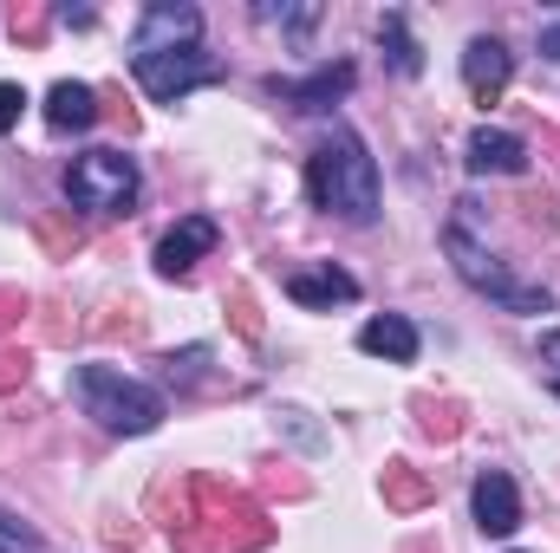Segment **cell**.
I'll list each match as a JSON object with an SVG mask.
<instances>
[{
	"instance_id": "6da1fadb",
	"label": "cell",
	"mask_w": 560,
	"mask_h": 553,
	"mask_svg": "<svg viewBox=\"0 0 560 553\" xmlns=\"http://www.w3.org/2000/svg\"><path fill=\"white\" fill-rule=\"evenodd\" d=\"M306 196L346 222H372L378 215V163L365 156V143L352 131H332L306 156Z\"/></svg>"
},
{
	"instance_id": "7a4b0ae2",
	"label": "cell",
	"mask_w": 560,
	"mask_h": 553,
	"mask_svg": "<svg viewBox=\"0 0 560 553\" xmlns=\"http://www.w3.org/2000/svg\"><path fill=\"white\" fill-rule=\"evenodd\" d=\"M72 391H79L85 416H98L118 436H150L163 423V398L150 385H138V378H125L118 365H79L72 372Z\"/></svg>"
},
{
	"instance_id": "3957f363",
	"label": "cell",
	"mask_w": 560,
	"mask_h": 553,
	"mask_svg": "<svg viewBox=\"0 0 560 553\" xmlns=\"http://www.w3.org/2000/svg\"><path fill=\"white\" fill-rule=\"evenodd\" d=\"M66 202L92 215H125L138 202V163L125 150H85L66 169Z\"/></svg>"
},
{
	"instance_id": "277c9868",
	"label": "cell",
	"mask_w": 560,
	"mask_h": 553,
	"mask_svg": "<svg viewBox=\"0 0 560 553\" xmlns=\"http://www.w3.org/2000/svg\"><path fill=\"white\" fill-rule=\"evenodd\" d=\"M443 248H450L456 274L469 280L476 293L502 299L509 313H548V306H555V299H548V286H522L515 274H502V268H495V255H489V248H482V242H476L469 228H450V235H443Z\"/></svg>"
},
{
	"instance_id": "5b68a950",
	"label": "cell",
	"mask_w": 560,
	"mask_h": 553,
	"mask_svg": "<svg viewBox=\"0 0 560 553\" xmlns=\"http://www.w3.org/2000/svg\"><path fill=\"white\" fill-rule=\"evenodd\" d=\"M215 79H222V66L202 59L196 46H183V52H143L138 59V85L156 105H176V98H189L196 85H215Z\"/></svg>"
},
{
	"instance_id": "8992f818",
	"label": "cell",
	"mask_w": 560,
	"mask_h": 553,
	"mask_svg": "<svg viewBox=\"0 0 560 553\" xmlns=\"http://www.w3.org/2000/svg\"><path fill=\"white\" fill-rule=\"evenodd\" d=\"M196 33H202V13L189 0H156L138 26V59L143 52H183V46H196Z\"/></svg>"
},
{
	"instance_id": "52a82bcc",
	"label": "cell",
	"mask_w": 560,
	"mask_h": 553,
	"mask_svg": "<svg viewBox=\"0 0 560 553\" xmlns=\"http://www.w3.org/2000/svg\"><path fill=\"white\" fill-rule=\"evenodd\" d=\"M215 242H222V228H215L209 215H183V222H176V228H170V235L156 242V268H163L170 280L189 274V268H196V261H202V255H209Z\"/></svg>"
},
{
	"instance_id": "ba28073f",
	"label": "cell",
	"mask_w": 560,
	"mask_h": 553,
	"mask_svg": "<svg viewBox=\"0 0 560 553\" xmlns=\"http://www.w3.org/2000/svg\"><path fill=\"white\" fill-rule=\"evenodd\" d=\"M509 72H515V59H509L502 39L476 33V39L463 46V85H469L476 98H502V92H509Z\"/></svg>"
},
{
	"instance_id": "9c48e42d",
	"label": "cell",
	"mask_w": 560,
	"mask_h": 553,
	"mask_svg": "<svg viewBox=\"0 0 560 553\" xmlns=\"http://www.w3.org/2000/svg\"><path fill=\"white\" fill-rule=\"evenodd\" d=\"M476 528L482 534H515L522 528V495H515V482L502 475V469H489V475H476Z\"/></svg>"
},
{
	"instance_id": "30bf717a",
	"label": "cell",
	"mask_w": 560,
	"mask_h": 553,
	"mask_svg": "<svg viewBox=\"0 0 560 553\" xmlns=\"http://www.w3.org/2000/svg\"><path fill=\"white\" fill-rule=\"evenodd\" d=\"M469 169H476V176H522V169H528V143L515 138V131H489V125H482V131L469 138Z\"/></svg>"
},
{
	"instance_id": "8fae6325",
	"label": "cell",
	"mask_w": 560,
	"mask_h": 553,
	"mask_svg": "<svg viewBox=\"0 0 560 553\" xmlns=\"http://www.w3.org/2000/svg\"><path fill=\"white\" fill-rule=\"evenodd\" d=\"M359 352L392 358V365H411V358H418V326H411V319H398V313H378V319H365V326H359Z\"/></svg>"
},
{
	"instance_id": "7c38bea8",
	"label": "cell",
	"mask_w": 560,
	"mask_h": 553,
	"mask_svg": "<svg viewBox=\"0 0 560 553\" xmlns=\"http://www.w3.org/2000/svg\"><path fill=\"white\" fill-rule=\"evenodd\" d=\"M275 92L293 105V111H332V105L352 92V66H319L306 85H275Z\"/></svg>"
},
{
	"instance_id": "4fadbf2b",
	"label": "cell",
	"mask_w": 560,
	"mask_h": 553,
	"mask_svg": "<svg viewBox=\"0 0 560 553\" xmlns=\"http://www.w3.org/2000/svg\"><path fill=\"white\" fill-rule=\"evenodd\" d=\"M98 118V98H92V85H72V79H59L52 92H46V125L52 131H85Z\"/></svg>"
},
{
	"instance_id": "5bb4252c",
	"label": "cell",
	"mask_w": 560,
	"mask_h": 553,
	"mask_svg": "<svg viewBox=\"0 0 560 553\" xmlns=\"http://www.w3.org/2000/svg\"><path fill=\"white\" fill-rule=\"evenodd\" d=\"M287 299H300V306H332V299H359V280L339 274V268H313V274H293V280H287Z\"/></svg>"
},
{
	"instance_id": "9a60e30c",
	"label": "cell",
	"mask_w": 560,
	"mask_h": 553,
	"mask_svg": "<svg viewBox=\"0 0 560 553\" xmlns=\"http://www.w3.org/2000/svg\"><path fill=\"white\" fill-rule=\"evenodd\" d=\"M378 33H385V46H392V66H398L405 79H418L423 59H418V46H411V33H405V13H385V26H378Z\"/></svg>"
},
{
	"instance_id": "2e32d148",
	"label": "cell",
	"mask_w": 560,
	"mask_h": 553,
	"mask_svg": "<svg viewBox=\"0 0 560 553\" xmlns=\"http://www.w3.org/2000/svg\"><path fill=\"white\" fill-rule=\"evenodd\" d=\"M0 553H46V541H39L20 515H7V508H0Z\"/></svg>"
},
{
	"instance_id": "e0dca14e",
	"label": "cell",
	"mask_w": 560,
	"mask_h": 553,
	"mask_svg": "<svg viewBox=\"0 0 560 553\" xmlns=\"http://www.w3.org/2000/svg\"><path fill=\"white\" fill-rule=\"evenodd\" d=\"M20 111H26V92H20V85H7V79H0V138H7V131H13V125H20Z\"/></svg>"
},
{
	"instance_id": "ac0fdd59",
	"label": "cell",
	"mask_w": 560,
	"mask_h": 553,
	"mask_svg": "<svg viewBox=\"0 0 560 553\" xmlns=\"http://www.w3.org/2000/svg\"><path fill=\"white\" fill-rule=\"evenodd\" d=\"M541 358H548V365H560V332H541Z\"/></svg>"
},
{
	"instance_id": "d6986e66",
	"label": "cell",
	"mask_w": 560,
	"mask_h": 553,
	"mask_svg": "<svg viewBox=\"0 0 560 553\" xmlns=\"http://www.w3.org/2000/svg\"><path fill=\"white\" fill-rule=\"evenodd\" d=\"M541 52H548V59H560V26H548V33H541Z\"/></svg>"
},
{
	"instance_id": "ffe728a7",
	"label": "cell",
	"mask_w": 560,
	"mask_h": 553,
	"mask_svg": "<svg viewBox=\"0 0 560 553\" xmlns=\"http://www.w3.org/2000/svg\"><path fill=\"white\" fill-rule=\"evenodd\" d=\"M555 391H560V385H555Z\"/></svg>"
}]
</instances>
